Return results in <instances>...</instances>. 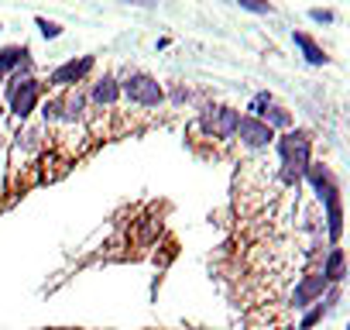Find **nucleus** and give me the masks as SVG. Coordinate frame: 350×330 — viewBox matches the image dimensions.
<instances>
[{
    "label": "nucleus",
    "instance_id": "1",
    "mask_svg": "<svg viewBox=\"0 0 350 330\" xmlns=\"http://www.w3.org/2000/svg\"><path fill=\"white\" fill-rule=\"evenodd\" d=\"M275 155H278V179L285 186H299L302 183V173H306V165L312 162V134L302 131V127H288V131H278L275 141H271Z\"/></svg>",
    "mask_w": 350,
    "mask_h": 330
},
{
    "label": "nucleus",
    "instance_id": "2",
    "mask_svg": "<svg viewBox=\"0 0 350 330\" xmlns=\"http://www.w3.org/2000/svg\"><path fill=\"white\" fill-rule=\"evenodd\" d=\"M42 93H45V83L38 79V76H25V73H11V76H4V107H8V114L14 117V120H28L35 110H38V103H42Z\"/></svg>",
    "mask_w": 350,
    "mask_h": 330
},
{
    "label": "nucleus",
    "instance_id": "3",
    "mask_svg": "<svg viewBox=\"0 0 350 330\" xmlns=\"http://www.w3.org/2000/svg\"><path fill=\"white\" fill-rule=\"evenodd\" d=\"M120 100H127V103H134L141 110H158V107H165V86L151 73L131 69L120 79Z\"/></svg>",
    "mask_w": 350,
    "mask_h": 330
},
{
    "label": "nucleus",
    "instance_id": "4",
    "mask_svg": "<svg viewBox=\"0 0 350 330\" xmlns=\"http://www.w3.org/2000/svg\"><path fill=\"white\" fill-rule=\"evenodd\" d=\"M237 120H241V110L237 107H227V103H206L196 117V127L206 134V138H217V141H234L237 134Z\"/></svg>",
    "mask_w": 350,
    "mask_h": 330
},
{
    "label": "nucleus",
    "instance_id": "5",
    "mask_svg": "<svg viewBox=\"0 0 350 330\" xmlns=\"http://www.w3.org/2000/svg\"><path fill=\"white\" fill-rule=\"evenodd\" d=\"M93 69H96V55H72V59H66L62 66H55L49 73L45 86H52V90H72V86L86 83Z\"/></svg>",
    "mask_w": 350,
    "mask_h": 330
},
{
    "label": "nucleus",
    "instance_id": "6",
    "mask_svg": "<svg viewBox=\"0 0 350 330\" xmlns=\"http://www.w3.org/2000/svg\"><path fill=\"white\" fill-rule=\"evenodd\" d=\"M302 183H309L312 196H316L323 207L340 203V179H336V173L329 169L326 162H309L306 173H302Z\"/></svg>",
    "mask_w": 350,
    "mask_h": 330
},
{
    "label": "nucleus",
    "instance_id": "7",
    "mask_svg": "<svg viewBox=\"0 0 350 330\" xmlns=\"http://www.w3.org/2000/svg\"><path fill=\"white\" fill-rule=\"evenodd\" d=\"M234 141H241L247 151H265V148H271V141H275V131L261 120V117H251V114H241V120H237V134H234Z\"/></svg>",
    "mask_w": 350,
    "mask_h": 330
},
{
    "label": "nucleus",
    "instance_id": "8",
    "mask_svg": "<svg viewBox=\"0 0 350 330\" xmlns=\"http://www.w3.org/2000/svg\"><path fill=\"white\" fill-rule=\"evenodd\" d=\"M329 289V282H326V275L316 268V272H306L299 282H295V289H292V296H288V306L292 309H306V306H312L316 299H323V292Z\"/></svg>",
    "mask_w": 350,
    "mask_h": 330
},
{
    "label": "nucleus",
    "instance_id": "9",
    "mask_svg": "<svg viewBox=\"0 0 350 330\" xmlns=\"http://www.w3.org/2000/svg\"><path fill=\"white\" fill-rule=\"evenodd\" d=\"M59 107H62V120L59 124H83L86 120V107H90V97H86V90H79V86H72V90H62L59 93Z\"/></svg>",
    "mask_w": 350,
    "mask_h": 330
},
{
    "label": "nucleus",
    "instance_id": "10",
    "mask_svg": "<svg viewBox=\"0 0 350 330\" xmlns=\"http://www.w3.org/2000/svg\"><path fill=\"white\" fill-rule=\"evenodd\" d=\"M90 103H96L100 110H113L117 103H120V79L113 76V73H103L93 86H90Z\"/></svg>",
    "mask_w": 350,
    "mask_h": 330
},
{
    "label": "nucleus",
    "instance_id": "11",
    "mask_svg": "<svg viewBox=\"0 0 350 330\" xmlns=\"http://www.w3.org/2000/svg\"><path fill=\"white\" fill-rule=\"evenodd\" d=\"M292 45L299 49V55L309 62V66H329V55H326V49L309 35V31H292Z\"/></svg>",
    "mask_w": 350,
    "mask_h": 330
},
{
    "label": "nucleus",
    "instance_id": "12",
    "mask_svg": "<svg viewBox=\"0 0 350 330\" xmlns=\"http://www.w3.org/2000/svg\"><path fill=\"white\" fill-rule=\"evenodd\" d=\"M319 272L326 275V282H329V285H343V279H347V255H343V248H340V244H329V251L323 255Z\"/></svg>",
    "mask_w": 350,
    "mask_h": 330
},
{
    "label": "nucleus",
    "instance_id": "13",
    "mask_svg": "<svg viewBox=\"0 0 350 330\" xmlns=\"http://www.w3.org/2000/svg\"><path fill=\"white\" fill-rule=\"evenodd\" d=\"M31 59V49L28 45H4L0 49V83H4V76H11L14 69H21V62Z\"/></svg>",
    "mask_w": 350,
    "mask_h": 330
},
{
    "label": "nucleus",
    "instance_id": "14",
    "mask_svg": "<svg viewBox=\"0 0 350 330\" xmlns=\"http://www.w3.org/2000/svg\"><path fill=\"white\" fill-rule=\"evenodd\" d=\"M258 117H261V120H265V124H268L275 134H278V131H288V127H295V117H292V110H288V107H282V103H268V107H265Z\"/></svg>",
    "mask_w": 350,
    "mask_h": 330
},
{
    "label": "nucleus",
    "instance_id": "15",
    "mask_svg": "<svg viewBox=\"0 0 350 330\" xmlns=\"http://www.w3.org/2000/svg\"><path fill=\"white\" fill-rule=\"evenodd\" d=\"M38 110H42V120H45V127H55V124L62 120V107H59V97H49L45 103H38Z\"/></svg>",
    "mask_w": 350,
    "mask_h": 330
},
{
    "label": "nucleus",
    "instance_id": "16",
    "mask_svg": "<svg viewBox=\"0 0 350 330\" xmlns=\"http://www.w3.org/2000/svg\"><path fill=\"white\" fill-rule=\"evenodd\" d=\"M35 28H38V35H42L45 42H55V38H62V31H66L59 21H49V18H42V14L35 18Z\"/></svg>",
    "mask_w": 350,
    "mask_h": 330
},
{
    "label": "nucleus",
    "instance_id": "17",
    "mask_svg": "<svg viewBox=\"0 0 350 330\" xmlns=\"http://www.w3.org/2000/svg\"><path fill=\"white\" fill-rule=\"evenodd\" d=\"M234 4H241L247 14H258V18H268V14H275L271 0H234Z\"/></svg>",
    "mask_w": 350,
    "mask_h": 330
},
{
    "label": "nucleus",
    "instance_id": "18",
    "mask_svg": "<svg viewBox=\"0 0 350 330\" xmlns=\"http://www.w3.org/2000/svg\"><path fill=\"white\" fill-rule=\"evenodd\" d=\"M268 103H275V93H271V90H258V93L251 97V103H247V110H244V114L258 117V114H261V110H265Z\"/></svg>",
    "mask_w": 350,
    "mask_h": 330
},
{
    "label": "nucleus",
    "instance_id": "19",
    "mask_svg": "<svg viewBox=\"0 0 350 330\" xmlns=\"http://www.w3.org/2000/svg\"><path fill=\"white\" fill-rule=\"evenodd\" d=\"M309 21H312V25H333L336 14H333L329 8H309Z\"/></svg>",
    "mask_w": 350,
    "mask_h": 330
},
{
    "label": "nucleus",
    "instance_id": "20",
    "mask_svg": "<svg viewBox=\"0 0 350 330\" xmlns=\"http://www.w3.org/2000/svg\"><path fill=\"white\" fill-rule=\"evenodd\" d=\"M120 4H127V8H141V11H154V8H158V0H120Z\"/></svg>",
    "mask_w": 350,
    "mask_h": 330
},
{
    "label": "nucleus",
    "instance_id": "21",
    "mask_svg": "<svg viewBox=\"0 0 350 330\" xmlns=\"http://www.w3.org/2000/svg\"><path fill=\"white\" fill-rule=\"evenodd\" d=\"M4 114H8V107H4V103H0V120H4Z\"/></svg>",
    "mask_w": 350,
    "mask_h": 330
},
{
    "label": "nucleus",
    "instance_id": "22",
    "mask_svg": "<svg viewBox=\"0 0 350 330\" xmlns=\"http://www.w3.org/2000/svg\"><path fill=\"white\" fill-rule=\"evenodd\" d=\"M278 330H295V327H278Z\"/></svg>",
    "mask_w": 350,
    "mask_h": 330
},
{
    "label": "nucleus",
    "instance_id": "23",
    "mask_svg": "<svg viewBox=\"0 0 350 330\" xmlns=\"http://www.w3.org/2000/svg\"><path fill=\"white\" fill-rule=\"evenodd\" d=\"M0 31H4V25H0Z\"/></svg>",
    "mask_w": 350,
    "mask_h": 330
},
{
    "label": "nucleus",
    "instance_id": "24",
    "mask_svg": "<svg viewBox=\"0 0 350 330\" xmlns=\"http://www.w3.org/2000/svg\"><path fill=\"white\" fill-rule=\"evenodd\" d=\"M0 144H4V138H0Z\"/></svg>",
    "mask_w": 350,
    "mask_h": 330
}]
</instances>
